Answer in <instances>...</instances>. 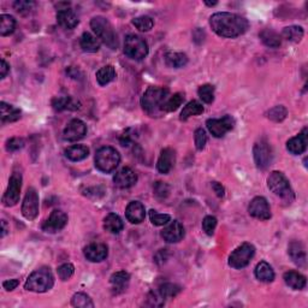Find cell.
<instances>
[{
  "instance_id": "cell-46",
  "label": "cell",
  "mask_w": 308,
  "mask_h": 308,
  "mask_svg": "<svg viewBox=\"0 0 308 308\" xmlns=\"http://www.w3.org/2000/svg\"><path fill=\"white\" fill-rule=\"evenodd\" d=\"M57 272H58V276H59V278L61 279V281H69V279L74 276L75 268H74V265L70 264V262H67V264L60 265L59 268H58Z\"/></svg>"
},
{
  "instance_id": "cell-37",
  "label": "cell",
  "mask_w": 308,
  "mask_h": 308,
  "mask_svg": "<svg viewBox=\"0 0 308 308\" xmlns=\"http://www.w3.org/2000/svg\"><path fill=\"white\" fill-rule=\"evenodd\" d=\"M16 19L10 15L0 16V35L8 36L15 32Z\"/></svg>"
},
{
  "instance_id": "cell-26",
  "label": "cell",
  "mask_w": 308,
  "mask_h": 308,
  "mask_svg": "<svg viewBox=\"0 0 308 308\" xmlns=\"http://www.w3.org/2000/svg\"><path fill=\"white\" fill-rule=\"evenodd\" d=\"M285 284L294 290H302L306 286V277L297 271H288L284 273Z\"/></svg>"
},
{
  "instance_id": "cell-39",
  "label": "cell",
  "mask_w": 308,
  "mask_h": 308,
  "mask_svg": "<svg viewBox=\"0 0 308 308\" xmlns=\"http://www.w3.org/2000/svg\"><path fill=\"white\" fill-rule=\"evenodd\" d=\"M71 304L74 307H77V308H93L94 307V303H93L91 297H89L87 294H83V293L75 294L71 299Z\"/></svg>"
},
{
  "instance_id": "cell-13",
  "label": "cell",
  "mask_w": 308,
  "mask_h": 308,
  "mask_svg": "<svg viewBox=\"0 0 308 308\" xmlns=\"http://www.w3.org/2000/svg\"><path fill=\"white\" fill-rule=\"evenodd\" d=\"M68 224V216L67 213L60 210H54L50 214V217L44 221L43 230L48 234H55L58 231L63 230L65 225Z\"/></svg>"
},
{
  "instance_id": "cell-4",
  "label": "cell",
  "mask_w": 308,
  "mask_h": 308,
  "mask_svg": "<svg viewBox=\"0 0 308 308\" xmlns=\"http://www.w3.org/2000/svg\"><path fill=\"white\" fill-rule=\"evenodd\" d=\"M91 28L95 35L102 41L106 46H109L112 50H116L118 47V39L117 34L113 29L112 24L107 20L105 17L96 16L91 20Z\"/></svg>"
},
{
  "instance_id": "cell-28",
  "label": "cell",
  "mask_w": 308,
  "mask_h": 308,
  "mask_svg": "<svg viewBox=\"0 0 308 308\" xmlns=\"http://www.w3.org/2000/svg\"><path fill=\"white\" fill-rule=\"evenodd\" d=\"M100 40L91 33H83L81 39H79V46L85 52L88 53H95L100 50Z\"/></svg>"
},
{
  "instance_id": "cell-40",
  "label": "cell",
  "mask_w": 308,
  "mask_h": 308,
  "mask_svg": "<svg viewBox=\"0 0 308 308\" xmlns=\"http://www.w3.org/2000/svg\"><path fill=\"white\" fill-rule=\"evenodd\" d=\"M158 292L160 293V295L164 299H171V297L177 296L181 293V286L174 284V283H164L159 286Z\"/></svg>"
},
{
  "instance_id": "cell-33",
  "label": "cell",
  "mask_w": 308,
  "mask_h": 308,
  "mask_svg": "<svg viewBox=\"0 0 308 308\" xmlns=\"http://www.w3.org/2000/svg\"><path fill=\"white\" fill-rule=\"evenodd\" d=\"M52 106H53L55 111L79 109V104L75 101L71 96H57V98L52 100Z\"/></svg>"
},
{
  "instance_id": "cell-35",
  "label": "cell",
  "mask_w": 308,
  "mask_h": 308,
  "mask_svg": "<svg viewBox=\"0 0 308 308\" xmlns=\"http://www.w3.org/2000/svg\"><path fill=\"white\" fill-rule=\"evenodd\" d=\"M116 78V70L112 65H106L96 71V81L100 86H106Z\"/></svg>"
},
{
  "instance_id": "cell-38",
  "label": "cell",
  "mask_w": 308,
  "mask_h": 308,
  "mask_svg": "<svg viewBox=\"0 0 308 308\" xmlns=\"http://www.w3.org/2000/svg\"><path fill=\"white\" fill-rule=\"evenodd\" d=\"M183 101H184V94H182V93H175L170 98L166 99L164 105L161 106V111H164V112H174V111L177 110L178 107L182 105Z\"/></svg>"
},
{
  "instance_id": "cell-53",
  "label": "cell",
  "mask_w": 308,
  "mask_h": 308,
  "mask_svg": "<svg viewBox=\"0 0 308 308\" xmlns=\"http://www.w3.org/2000/svg\"><path fill=\"white\" fill-rule=\"evenodd\" d=\"M119 142H120V145H122V146H124V147L130 146V143L133 142V136H131V135L129 134V130H128L127 133H124V134L122 135V136H120Z\"/></svg>"
},
{
  "instance_id": "cell-52",
  "label": "cell",
  "mask_w": 308,
  "mask_h": 308,
  "mask_svg": "<svg viewBox=\"0 0 308 308\" xmlns=\"http://www.w3.org/2000/svg\"><path fill=\"white\" fill-rule=\"evenodd\" d=\"M18 285H19L18 279H9V281H5L3 283V286H4V289L8 290V292H11V290L16 289Z\"/></svg>"
},
{
  "instance_id": "cell-19",
  "label": "cell",
  "mask_w": 308,
  "mask_h": 308,
  "mask_svg": "<svg viewBox=\"0 0 308 308\" xmlns=\"http://www.w3.org/2000/svg\"><path fill=\"white\" fill-rule=\"evenodd\" d=\"M113 182L119 188H130V187L135 186V183L137 182V175L130 168H123L113 177Z\"/></svg>"
},
{
  "instance_id": "cell-24",
  "label": "cell",
  "mask_w": 308,
  "mask_h": 308,
  "mask_svg": "<svg viewBox=\"0 0 308 308\" xmlns=\"http://www.w3.org/2000/svg\"><path fill=\"white\" fill-rule=\"evenodd\" d=\"M130 275L126 271H118L110 277V283L116 293H122L128 288Z\"/></svg>"
},
{
  "instance_id": "cell-16",
  "label": "cell",
  "mask_w": 308,
  "mask_h": 308,
  "mask_svg": "<svg viewBox=\"0 0 308 308\" xmlns=\"http://www.w3.org/2000/svg\"><path fill=\"white\" fill-rule=\"evenodd\" d=\"M83 254H85L86 259L89 261L100 262L107 258V255H109V248H107L106 244L95 242V243L86 245L85 249H83Z\"/></svg>"
},
{
  "instance_id": "cell-8",
  "label": "cell",
  "mask_w": 308,
  "mask_h": 308,
  "mask_svg": "<svg viewBox=\"0 0 308 308\" xmlns=\"http://www.w3.org/2000/svg\"><path fill=\"white\" fill-rule=\"evenodd\" d=\"M255 254V248L251 243H243L237 247L229 257V265L233 269L241 270L248 266Z\"/></svg>"
},
{
  "instance_id": "cell-23",
  "label": "cell",
  "mask_w": 308,
  "mask_h": 308,
  "mask_svg": "<svg viewBox=\"0 0 308 308\" xmlns=\"http://www.w3.org/2000/svg\"><path fill=\"white\" fill-rule=\"evenodd\" d=\"M57 22L59 23L60 27L65 28V29H74L78 24V17L74 10H60L57 13Z\"/></svg>"
},
{
  "instance_id": "cell-12",
  "label": "cell",
  "mask_w": 308,
  "mask_h": 308,
  "mask_svg": "<svg viewBox=\"0 0 308 308\" xmlns=\"http://www.w3.org/2000/svg\"><path fill=\"white\" fill-rule=\"evenodd\" d=\"M207 129L214 137H223L228 131L233 130L235 127V119L231 116H224L223 118L209 119L206 122Z\"/></svg>"
},
{
  "instance_id": "cell-50",
  "label": "cell",
  "mask_w": 308,
  "mask_h": 308,
  "mask_svg": "<svg viewBox=\"0 0 308 308\" xmlns=\"http://www.w3.org/2000/svg\"><path fill=\"white\" fill-rule=\"evenodd\" d=\"M26 145V141L22 137H12L10 140L6 141V151L8 152H17L22 150Z\"/></svg>"
},
{
  "instance_id": "cell-9",
  "label": "cell",
  "mask_w": 308,
  "mask_h": 308,
  "mask_svg": "<svg viewBox=\"0 0 308 308\" xmlns=\"http://www.w3.org/2000/svg\"><path fill=\"white\" fill-rule=\"evenodd\" d=\"M20 188H22V175L19 172H13L10 177L8 189L3 196V205L6 207L17 205L20 198Z\"/></svg>"
},
{
  "instance_id": "cell-18",
  "label": "cell",
  "mask_w": 308,
  "mask_h": 308,
  "mask_svg": "<svg viewBox=\"0 0 308 308\" xmlns=\"http://www.w3.org/2000/svg\"><path fill=\"white\" fill-rule=\"evenodd\" d=\"M307 143H308V133H307V128H304L297 136L292 137L288 142H286V150L294 155H300L306 151Z\"/></svg>"
},
{
  "instance_id": "cell-51",
  "label": "cell",
  "mask_w": 308,
  "mask_h": 308,
  "mask_svg": "<svg viewBox=\"0 0 308 308\" xmlns=\"http://www.w3.org/2000/svg\"><path fill=\"white\" fill-rule=\"evenodd\" d=\"M148 303H150V306L152 307H161L164 306L165 303V299L160 295V293L159 292H152L150 294V296H148Z\"/></svg>"
},
{
  "instance_id": "cell-44",
  "label": "cell",
  "mask_w": 308,
  "mask_h": 308,
  "mask_svg": "<svg viewBox=\"0 0 308 308\" xmlns=\"http://www.w3.org/2000/svg\"><path fill=\"white\" fill-rule=\"evenodd\" d=\"M150 219L153 225L162 227V225H166L168 223H170L171 217L169 216V214H160V213H158L157 211L151 210L150 211Z\"/></svg>"
},
{
  "instance_id": "cell-41",
  "label": "cell",
  "mask_w": 308,
  "mask_h": 308,
  "mask_svg": "<svg viewBox=\"0 0 308 308\" xmlns=\"http://www.w3.org/2000/svg\"><path fill=\"white\" fill-rule=\"evenodd\" d=\"M133 24L140 32H150L154 26V20L150 16H140L133 19Z\"/></svg>"
},
{
  "instance_id": "cell-56",
  "label": "cell",
  "mask_w": 308,
  "mask_h": 308,
  "mask_svg": "<svg viewBox=\"0 0 308 308\" xmlns=\"http://www.w3.org/2000/svg\"><path fill=\"white\" fill-rule=\"evenodd\" d=\"M8 224H6V220H2V238L8 234Z\"/></svg>"
},
{
  "instance_id": "cell-29",
  "label": "cell",
  "mask_w": 308,
  "mask_h": 308,
  "mask_svg": "<svg viewBox=\"0 0 308 308\" xmlns=\"http://www.w3.org/2000/svg\"><path fill=\"white\" fill-rule=\"evenodd\" d=\"M89 155V148L83 145H74L65 150V157L71 161L85 160Z\"/></svg>"
},
{
  "instance_id": "cell-30",
  "label": "cell",
  "mask_w": 308,
  "mask_h": 308,
  "mask_svg": "<svg viewBox=\"0 0 308 308\" xmlns=\"http://www.w3.org/2000/svg\"><path fill=\"white\" fill-rule=\"evenodd\" d=\"M165 64L174 69H181L188 64V57L182 52H169L165 54Z\"/></svg>"
},
{
  "instance_id": "cell-27",
  "label": "cell",
  "mask_w": 308,
  "mask_h": 308,
  "mask_svg": "<svg viewBox=\"0 0 308 308\" xmlns=\"http://www.w3.org/2000/svg\"><path fill=\"white\" fill-rule=\"evenodd\" d=\"M123 220L118 214L109 213L104 219V229L111 234H119L123 230Z\"/></svg>"
},
{
  "instance_id": "cell-15",
  "label": "cell",
  "mask_w": 308,
  "mask_h": 308,
  "mask_svg": "<svg viewBox=\"0 0 308 308\" xmlns=\"http://www.w3.org/2000/svg\"><path fill=\"white\" fill-rule=\"evenodd\" d=\"M87 134V126L81 119H72L68 123L67 128L63 131L64 140L75 142V141L81 140Z\"/></svg>"
},
{
  "instance_id": "cell-21",
  "label": "cell",
  "mask_w": 308,
  "mask_h": 308,
  "mask_svg": "<svg viewBox=\"0 0 308 308\" xmlns=\"http://www.w3.org/2000/svg\"><path fill=\"white\" fill-rule=\"evenodd\" d=\"M126 217L131 224H140L145 220L146 217V210L140 201H131L127 206Z\"/></svg>"
},
{
  "instance_id": "cell-2",
  "label": "cell",
  "mask_w": 308,
  "mask_h": 308,
  "mask_svg": "<svg viewBox=\"0 0 308 308\" xmlns=\"http://www.w3.org/2000/svg\"><path fill=\"white\" fill-rule=\"evenodd\" d=\"M54 285L53 273L48 268H41L28 277L24 288L34 293H46Z\"/></svg>"
},
{
  "instance_id": "cell-54",
  "label": "cell",
  "mask_w": 308,
  "mask_h": 308,
  "mask_svg": "<svg viewBox=\"0 0 308 308\" xmlns=\"http://www.w3.org/2000/svg\"><path fill=\"white\" fill-rule=\"evenodd\" d=\"M212 188L214 190V193L217 194V196H219V198H223L224 193H225V189H224V187L221 186L220 183L212 182Z\"/></svg>"
},
{
  "instance_id": "cell-17",
  "label": "cell",
  "mask_w": 308,
  "mask_h": 308,
  "mask_svg": "<svg viewBox=\"0 0 308 308\" xmlns=\"http://www.w3.org/2000/svg\"><path fill=\"white\" fill-rule=\"evenodd\" d=\"M160 235L168 243H177L184 237V228L178 220H174L168 227L164 228Z\"/></svg>"
},
{
  "instance_id": "cell-48",
  "label": "cell",
  "mask_w": 308,
  "mask_h": 308,
  "mask_svg": "<svg viewBox=\"0 0 308 308\" xmlns=\"http://www.w3.org/2000/svg\"><path fill=\"white\" fill-rule=\"evenodd\" d=\"M34 6H35V3L34 2H24V0H19V2H16L13 4V8H15L16 11L23 16L30 13V11L34 9Z\"/></svg>"
},
{
  "instance_id": "cell-22",
  "label": "cell",
  "mask_w": 308,
  "mask_h": 308,
  "mask_svg": "<svg viewBox=\"0 0 308 308\" xmlns=\"http://www.w3.org/2000/svg\"><path fill=\"white\" fill-rule=\"evenodd\" d=\"M288 254L292 258V260L295 262L297 266L300 268H304L307 262V257H306V251H304L303 244L299 241H294L289 244L288 248Z\"/></svg>"
},
{
  "instance_id": "cell-7",
  "label": "cell",
  "mask_w": 308,
  "mask_h": 308,
  "mask_svg": "<svg viewBox=\"0 0 308 308\" xmlns=\"http://www.w3.org/2000/svg\"><path fill=\"white\" fill-rule=\"evenodd\" d=\"M148 44L143 37L130 34L124 41V53L131 59L142 60L148 54Z\"/></svg>"
},
{
  "instance_id": "cell-49",
  "label": "cell",
  "mask_w": 308,
  "mask_h": 308,
  "mask_svg": "<svg viewBox=\"0 0 308 308\" xmlns=\"http://www.w3.org/2000/svg\"><path fill=\"white\" fill-rule=\"evenodd\" d=\"M217 227V218L213 216H206L202 220V229L205 231L206 235L209 236H212L214 234V230H216Z\"/></svg>"
},
{
  "instance_id": "cell-10",
  "label": "cell",
  "mask_w": 308,
  "mask_h": 308,
  "mask_svg": "<svg viewBox=\"0 0 308 308\" xmlns=\"http://www.w3.org/2000/svg\"><path fill=\"white\" fill-rule=\"evenodd\" d=\"M254 161L258 169L265 170L271 165L273 159V152L270 143L266 140H260L254 145L253 148Z\"/></svg>"
},
{
  "instance_id": "cell-31",
  "label": "cell",
  "mask_w": 308,
  "mask_h": 308,
  "mask_svg": "<svg viewBox=\"0 0 308 308\" xmlns=\"http://www.w3.org/2000/svg\"><path fill=\"white\" fill-rule=\"evenodd\" d=\"M255 277L260 282L270 283L275 279V271L271 268V265L266 261H260L255 268Z\"/></svg>"
},
{
  "instance_id": "cell-47",
  "label": "cell",
  "mask_w": 308,
  "mask_h": 308,
  "mask_svg": "<svg viewBox=\"0 0 308 308\" xmlns=\"http://www.w3.org/2000/svg\"><path fill=\"white\" fill-rule=\"evenodd\" d=\"M194 141H195V147L198 151H202L205 148L206 143H207V135L206 131L202 129V128H199V129L195 130V134H194Z\"/></svg>"
},
{
  "instance_id": "cell-43",
  "label": "cell",
  "mask_w": 308,
  "mask_h": 308,
  "mask_svg": "<svg viewBox=\"0 0 308 308\" xmlns=\"http://www.w3.org/2000/svg\"><path fill=\"white\" fill-rule=\"evenodd\" d=\"M199 96L203 102L212 104L214 100V87L212 85H203L199 88Z\"/></svg>"
},
{
  "instance_id": "cell-3",
  "label": "cell",
  "mask_w": 308,
  "mask_h": 308,
  "mask_svg": "<svg viewBox=\"0 0 308 308\" xmlns=\"http://www.w3.org/2000/svg\"><path fill=\"white\" fill-rule=\"evenodd\" d=\"M169 96V89L164 87H150L145 92L141 98V106L146 111L148 115H157L158 111H161V106L164 105Z\"/></svg>"
},
{
  "instance_id": "cell-1",
  "label": "cell",
  "mask_w": 308,
  "mask_h": 308,
  "mask_svg": "<svg viewBox=\"0 0 308 308\" xmlns=\"http://www.w3.org/2000/svg\"><path fill=\"white\" fill-rule=\"evenodd\" d=\"M210 26L221 37H237L247 32L249 23L236 13L217 12L211 16Z\"/></svg>"
},
{
  "instance_id": "cell-45",
  "label": "cell",
  "mask_w": 308,
  "mask_h": 308,
  "mask_svg": "<svg viewBox=\"0 0 308 308\" xmlns=\"http://www.w3.org/2000/svg\"><path fill=\"white\" fill-rule=\"evenodd\" d=\"M153 192L158 199H166L169 196V194H170V187H169V184H166L165 182L158 181L154 183Z\"/></svg>"
},
{
  "instance_id": "cell-14",
  "label": "cell",
  "mask_w": 308,
  "mask_h": 308,
  "mask_svg": "<svg viewBox=\"0 0 308 308\" xmlns=\"http://www.w3.org/2000/svg\"><path fill=\"white\" fill-rule=\"evenodd\" d=\"M248 212L252 217L260 220H269L271 218V210H270L268 200L262 196H257L249 203Z\"/></svg>"
},
{
  "instance_id": "cell-34",
  "label": "cell",
  "mask_w": 308,
  "mask_h": 308,
  "mask_svg": "<svg viewBox=\"0 0 308 308\" xmlns=\"http://www.w3.org/2000/svg\"><path fill=\"white\" fill-rule=\"evenodd\" d=\"M203 106L200 104L199 101H196V100H193V101H190L187 104V105L183 107L182 112H181V120H187L188 118H190L192 116H199L202 115L203 113Z\"/></svg>"
},
{
  "instance_id": "cell-5",
  "label": "cell",
  "mask_w": 308,
  "mask_h": 308,
  "mask_svg": "<svg viewBox=\"0 0 308 308\" xmlns=\"http://www.w3.org/2000/svg\"><path fill=\"white\" fill-rule=\"evenodd\" d=\"M268 187L275 195L279 196L283 200H285L286 202H292L295 199L294 192L292 187L289 184L288 178L285 177L282 172L273 171L270 174L268 178Z\"/></svg>"
},
{
  "instance_id": "cell-57",
  "label": "cell",
  "mask_w": 308,
  "mask_h": 308,
  "mask_svg": "<svg viewBox=\"0 0 308 308\" xmlns=\"http://www.w3.org/2000/svg\"><path fill=\"white\" fill-rule=\"evenodd\" d=\"M205 4H206L207 6H214V5H217V2H213V3H210V2H205Z\"/></svg>"
},
{
  "instance_id": "cell-25",
  "label": "cell",
  "mask_w": 308,
  "mask_h": 308,
  "mask_svg": "<svg viewBox=\"0 0 308 308\" xmlns=\"http://www.w3.org/2000/svg\"><path fill=\"white\" fill-rule=\"evenodd\" d=\"M0 117L3 123H12L20 118V110L17 107L9 105L4 101L0 102Z\"/></svg>"
},
{
  "instance_id": "cell-6",
  "label": "cell",
  "mask_w": 308,
  "mask_h": 308,
  "mask_svg": "<svg viewBox=\"0 0 308 308\" xmlns=\"http://www.w3.org/2000/svg\"><path fill=\"white\" fill-rule=\"evenodd\" d=\"M120 162L118 151L113 147H101L95 154V166L99 171L110 174L115 171Z\"/></svg>"
},
{
  "instance_id": "cell-42",
  "label": "cell",
  "mask_w": 308,
  "mask_h": 308,
  "mask_svg": "<svg viewBox=\"0 0 308 308\" xmlns=\"http://www.w3.org/2000/svg\"><path fill=\"white\" fill-rule=\"evenodd\" d=\"M266 115H268V118L273 120V122H282V120H284L286 118L288 111H286L284 106L279 105V106L272 107Z\"/></svg>"
},
{
  "instance_id": "cell-11",
  "label": "cell",
  "mask_w": 308,
  "mask_h": 308,
  "mask_svg": "<svg viewBox=\"0 0 308 308\" xmlns=\"http://www.w3.org/2000/svg\"><path fill=\"white\" fill-rule=\"evenodd\" d=\"M22 214L28 220H34L39 214V195L34 188H28L22 203Z\"/></svg>"
},
{
  "instance_id": "cell-55",
  "label": "cell",
  "mask_w": 308,
  "mask_h": 308,
  "mask_svg": "<svg viewBox=\"0 0 308 308\" xmlns=\"http://www.w3.org/2000/svg\"><path fill=\"white\" fill-rule=\"evenodd\" d=\"M10 71V65L6 63L5 59H2V65H0V78H5L6 75Z\"/></svg>"
},
{
  "instance_id": "cell-20",
  "label": "cell",
  "mask_w": 308,
  "mask_h": 308,
  "mask_svg": "<svg viewBox=\"0 0 308 308\" xmlns=\"http://www.w3.org/2000/svg\"><path fill=\"white\" fill-rule=\"evenodd\" d=\"M176 161V153L171 148H164L161 151L160 157L158 159L157 169L158 171L162 175L169 174L171 171V169L174 168Z\"/></svg>"
},
{
  "instance_id": "cell-36",
  "label": "cell",
  "mask_w": 308,
  "mask_h": 308,
  "mask_svg": "<svg viewBox=\"0 0 308 308\" xmlns=\"http://www.w3.org/2000/svg\"><path fill=\"white\" fill-rule=\"evenodd\" d=\"M303 35H304V32L302 27L300 26L285 27L282 32V36L288 41H292V43H299V41L302 40Z\"/></svg>"
},
{
  "instance_id": "cell-32",
  "label": "cell",
  "mask_w": 308,
  "mask_h": 308,
  "mask_svg": "<svg viewBox=\"0 0 308 308\" xmlns=\"http://www.w3.org/2000/svg\"><path fill=\"white\" fill-rule=\"evenodd\" d=\"M259 36H260L262 44L270 48H278L282 45L281 35L272 29H264Z\"/></svg>"
}]
</instances>
